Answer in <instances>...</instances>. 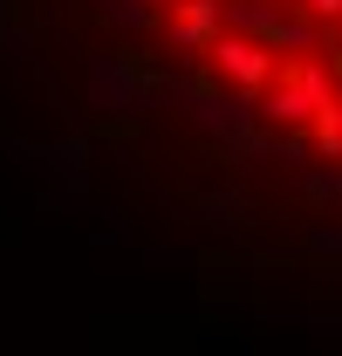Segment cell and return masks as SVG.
I'll return each instance as SVG.
<instances>
[{
    "label": "cell",
    "instance_id": "cell-1",
    "mask_svg": "<svg viewBox=\"0 0 342 356\" xmlns=\"http://www.w3.org/2000/svg\"><path fill=\"white\" fill-rule=\"evenodd\" d=\"M247 213H254V192H206L199 199V220H213V226H247Z\"/></svg>",
    "mask_w": 342,
    "mask_h": 356
},
{
    "label": "cell",
    "instance_id": "cell-2",
    "mask_svg": "<svg viewBox=\"0 0 342 356\" xmlns=\"http://www.w3.org/2000/svg\"><path fill=\"white\" fill-rule=\"evenodd\" d=\"M308 124H315V131H308V144H315V158H329V165H342V110H315Z\"/></svg>",
    "mask_w": 342,
    "mask_h": 356
},
{
    "label": "cell",
    "instance_id": "cell-3",
    "mask_svg": "<svg viewBox=\"0 0 342 356\" xmlns=\"http://www.w3.org/2000/svg\"><path fill=\"white\" fill-rule=\"evenodd\" d=\"M301 192H308V199H336V206H342V165H336V172H308V178H301Z\"/></svg>",
    "mask_w": 342,
    "mask_h": 356
},
{
    "label": "cell",
    "instance_id": "cell-4",
    "mask_svg": "<svg viewBox=\"0 0 342 356\" xmlns=\"http://www.w3.org/2000/svg\"><path fill=\"white\" fill-rule=\"evenodd\" d=\"M308 247L315 254H342V226H308Z\"/></svg>",
    "mask_w": 342,
    "mask_h": 356
}]
</instances>
